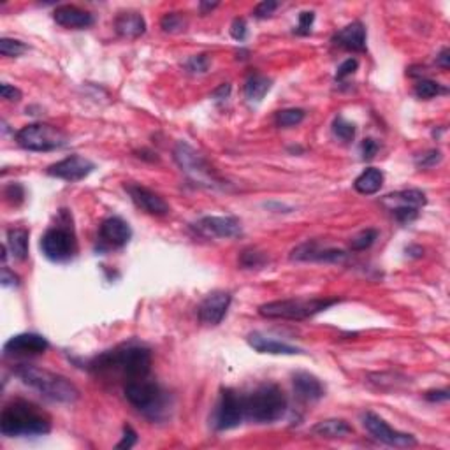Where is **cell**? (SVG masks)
Masks as SVG:
<instances>
[{
	"mask_svg": "<svg viewBox=\"0 0 450 450\" xmlns=\"http://www.w3.org/2000/svg\"><path fill=\"white\" fill-rule=\"evenodd\" d=\"M247 34H248L247 21H244L243 18H236V20L232 21V25H230V35H232V39H236V41L241 43L247 39Z\"/></svg>",
	"mask_w": 450,
	"mask_h": 450,
	"instance_id": "obj_42",
	"label": "cell"
},
{
	"mask_svg": "<svg viewBox=\"0 0 450 450\" xmlns=\"http://www.w3.org/2000/svg\"><path fill=\"white\" fill-rule=\"evenodd\" d=\"M125 190L135 206H137L141 211H145V213L153 215V217H166V215L171 211L169 204H167L166 201L159 196V193L146 189V186L127 183Z\"/></svg>",
	"mask_w": 450,
	"mask_h": 450,
	"instance_id": "obj_14",
	"label": "cell"
},
{
	"mask_svg": "<svg viewBox=\"0 0 450 450\" xmlns=\"http://www.w3.org/2000/svg\"><path fill=\"white\" fill-rule=\"evenodd\" d=\"M230 305V294L225 291H215L208 294L199 305V318L206 325H218L224 320Z\"/></svg>",
	"mask_w": 450,
	"mask_h": 450,
	"instance_id": "obj_17",
	"label": "cell"
},
{
	"mask_svg": "<svg viewBox=\"0 0 450 450\" xmlns=\"http://www.w3.org/2000/svg\"><path fill=\"white\" fill-rule=\"evenodd\" d=\"M51 431V419L38 405L16 400L2 410L0 433L4 437H43Z\"/></svg>",
	"mask_w": 450,
	"mask_h": 450,
	"instance_id": "obj_2",
	"label": "cell"
},
{
	"mask_svg": "<svg viewBox=\"0 0 450 450\" xmlns=\"http://www.w3.org/2000/svg\"><path fill=\"white\" fill-rule=\"evenodd\" d=\"M14 375L25 383L38 390L46 400L57 403H74L79 398V390L74 383L58 373L47 371L32 364H18L14 368Z\"/></svg>",
	"mask_w": 450,
	"mask_h": 450,
	"instance_id": "obj_3",
	"label": "cell"
},
{
	"mask_svg": "<svg viewBox=\"0 0 450 450\" xmlns=\"http://www.w3.org/2000/svg\"><path fill=\"white\" fill-rule=\"evenodd\" d=\"M25 51H27V45H23L21 41L9 38L0 39V53H2L4 57H20Z\"/></svg>",
	"mask_w": 450,
	"mask_h": 450,
	"instance_id": "obj_35",
	"label": "cell"
},
{
	"mask_svg": "<svg viewBox=\"0 0 450 450\" xmlns=\"http://www.w3.org/2000/svg\"><path fill=\"white\" fill-rule=\"evenodd\" d=\"M244 419L254 424H271L280 420L287 412V398L274 383H262L243 396Z\"/></svg>",
	"mask_w": 450,
	"mask_h": 450,
	"instance_id": "obj_4",
	"label": "cell"
},
{
	"mask_svg": "<svg viewBox=\"0 0 450 450\" xmlns=\"http://www.w3.org/2000/svg\"><path fill=\"white\" fill-rule=\"evenodd\" d=\"M95 169V164L91 160L85 159V157L79 155H71L67 159L60 160V162L53 164L46 169L47 176L58 178V180H64L69 183H76L85 180L86 176H90Z\"/></svg>",
	"mask_w": 450,
	"mask_h": 450,
	"instance_id": "obj_13",
	"label": "cell"
},
{
	"mask_svg": "<svg viewBox=\"0 0 450 450\" xmlns=\"http://www.w3.org/2000/svg\"><path fill=\"white\" fill-rule=\"evenodd\" d=\"M229 94H230V85L229 83H224V85H220L213 91V99H217V101H227V99H229Z\"/></svg>",
	"mask_w": 450,
	"mask_h": 450,
	"instance_id": "obj_49",
	"label": "cell"
},
{
	"mask_svg": "<svg viewBox=\"0 0 450 450\" xmlns=\"http://www.w3.org/2000/svg\"><path fill=\"white\" fill-rule=\"evenodd\" d=\"M7 247L16 261H25L28 255V230L20 227L7 230Z\"/></svg>",
	"mask_w": 450,
	"mask_h": 450,
	"instance_id": "obj_28",
	"label": "cell"
},
{
	"mask_svg": "<svg viewBox=\"0 0 450 450\" xmlns=\"http://www.w3.org/2000/svg\"><path fill=\"white\" fill-rule=\"evenodd\" d=\"M440 162H441L440 150H429V152L415 157V164H417V167H420V169H427V167H433Z\"/></svg>",
	"mask_w": 450,
	"mask_h": 450,
	"instance_id": "obj_37",
	"label": "cell"
},
{
	"mask_svg": "<svg viewBox=\"0 0 450 450\" xmlns=\"http://www.w3.org/2000/svg\"><path fill=\"white\" fill-rule=\"evenodd\" d=\"M53 20L64 28H89L94 25V16L89 11L76 6H60L55 9Z\"/></svg>",
	"mask_w": 450,
	"mask_h": 450,
	"instance_id": "obj_22",
	"label": "cell"
},
{
	"mask_svg": "<svg viewBox=\"0 0 450 450\" xmlns=\"http://www.w3.org/2000/svg\"><path fill=\"white\" fill-rule=\"evenodd\" d=\"M137 441V433L130 426H123V438L116 449H133Z\"/></svg>",
	"mask_w": 450,
	"mask_h": 450,
	"instance_id": "obj_44",
	"label": "cell"
},
{
	"mask_svg": "<svg viewBox=\"0 0 450 450\" xmlns=\"http://www.w3.org/2000/svg\"><path fill=\"white\" fill-rule=\"evenodd\" d=\"M240 262L241 266L247 269H262L266 264H268V257H266L262 252L244 250L243 254H241Z\"/></svg>",
	"mask_w": 450,
	"mask_h": 450,
	"instance_id": "obj_33",
	"label": "cell"
},
{
	"mask_svg": "<svg viewBox=\"0 0 450 450\" xmlns=\"http://www.w3.org/2000/svg\"><path fill=\"white\" fill-rule=\"evenodd\" d=\"M16 142L28 152H53L67 145V135L50 123H30L18 130Z\"/></svg>",
	"mask_w": 450,
	"mask_h": 450,
	"instance_id": "obj_6",
	"label": "cell"
},
{
	"mask_svg": "<svg viewBox=\"0 0 450 450\" xmlns=\"http://www.w3.org/2000/svg\"><path fill=\"white\" fill-rule=\"evenodd\" d=\"M99 236H101L102 243L108 244L109 248H122L130 241L133 230H130V225L120 217H109L101 224Z\"/></svg>",
	"mask_w": 450,
	"mask_h": 450,
	"instance_id": "obj_18",
	"label": "cell"
},
{
	"mask_svg": "<svg viewBox=\"0 0 450 450\" xmlns=\"http://www.w3.org/2000/svg\"><path fill=\"white\" fill-rule=\"evenodd\" d=\"M378 142L375 141V139H371V137H368V139H364V141H362V145H361V155H362V160H371L373 157L376 155V153H378Z\"/></svg>",
	"mask_w": 450,
	"mask_h": 450,
	"instance_id": "obj_43",
	"label": "cell"
},
{
	"mask_svg": "<svg viewBox=\"0 0 450 450\" xmlns=\"http://www.w3.org/2000/svg\"><path fill=\"white\" fill-rule=\"evenodd\" d=\"M362 426L366 427L369 434H371L375 440H378L380 444H386L389 447L396 449H412L417 445V438L413 434L401 433V431L390 427L386 420L380 415L373 412H364L361 415Z\"/></svg>",
	"mask_w": 450,
	"mask_h": 450,
	"instance_id": "obj_11",
	"label": "cell"
},
{
	"mask_svg": "<svg viewBox=\"0 0 450 450\" xmlns=\"http://www.w3.org/2000/svg\"><path fill=\"white\" fill-rule=\"evenodd\" d=\"M50 349V343L45 336L35 334V332H23L16 334L4 345V354L9 356H39Z\"/></svg>",
	"mask_w": 450,
	"mask_h": 450,
	"instance_id": "obj_15",
	"label": "cell"
},
{
	"mask_svg": "<svg viewBox=\"0 0 450 450\" xmlns=\"http://www.w3.org/2000/svg\"><path fill=\"white\" fill-rule=\"evenodd\" d=\"M210 57L208 55H196V57H190L189 60H186L185 67L186 71L192 72V74H204V72H208V69H210Z\"/></svg>",
	"mask_w": 450,
	"mask_h": 450,
	"instance_id": "obj_36",
	"label": "cell"
},
{
	"mask_svg": "<svg viewBox=\"0 0 450 450\" xmlns=\"http://www.w3.org/2000/svg\"><path fill=\"white\" fill-rule=\"evenodd\" d=\"M196 227L208 237H237L241 234V224L232 217H204Z\"/></svg>",
	"mask_w": 450,
	"mask_h": 450,
	"instance_id": "obj_19",
	"label": "cell"
},
{
	"mask_svg": "<svg viewBox=\"0 0 450 450\" xmlns=\"http://www.w3.org/2000/svg\"><path fill=\"white\" fill-rule=\"evenodd\" d=\"M217 6H218V4H217V2H215V4H208V2H203V4H201V11H203V14H206V13H208V11H213V9H215V7H217Z\"/></svg>",
	"mask_w": 450,
	"mask_h": 450,
	"instance_id": "obj_51",
	"label": "cell"
},
{
	"mask_svg": "<svg viewBox=\"0 0 450 450\" xmlns=\"http://www.w3.org/2000/svg\"><path fill=\"white\" fill-rule=\"evenodd\" d=\"M94 373L120 371L129 382L146 378L152 369V354L146 347L125 345L120 349L108 350L90 361Z\"/></svg>",
	"mask_w": 450,
	"mask_h": 450,
	"instance_id": "obj_1",
	"label": "cell"
},
{
	"mask_svg": "<svg viewBox=\"0 0 450 450\" xmlns=\"http://www.w3.org/2000/svg\"><path fill=\"white\" fill-rule=\"evenodd\" d=\"M4 196H6V199L9 201L11 204L18 206V204H21L25 201V190L20 183H11V185H7L6 190H4Z\"/></svg>",
	"mask_w": 450,
	"mask_h": 450,
	"instance_id": "obj_38",
	"label": "cell"
},
{
	"mask_svg": "<svg viewBox=\"0 0 450 450\" xmlns=\"http://www.w3.org/2000/svg\"><path fill=\"white\" fill-rule=\"evenodd\" d=\"M383 185V173L376 167H368L364 173H361L359 176L354 181V189L362 196H371L376 193Z\"/></svg>",
	"mask_w": 450,
	"mask_h": 450,
	"instance_id": "obj_26",
	"label": "cell"
},
{
	"mask_svg": "<svg viewBox=\"0 0 450 450\" xmlns=\"http://www.w3.org/2000/svg\"><path fill=\"white\" fill-rule=\"evenodd\" d=\"M244 420L243 396L232 389H224L213 415V426L218 431H229Z\"/></svg>",
	"mask_w": 450,
	"mask_h": 450,
	"instance_id": "obj_12",
	"label": "cell"
},
{
	"mask_svg": "<svg viewBox=\"0 0 450 450\" xmlns=\"http://www.w3.org/2000/svg\"><path fill=\"white\" fill-rule=\"evenodd\" d=\"M0 94H2V99H6V101L9 102H18L21 99V91L14 89V86L7 85V83H2V86H0Z\"/></svg>",
	"mask_w": 450,
	"mask_h": 450,
	"instance_id": "obj_45",
	"label": "cell"
},
{
	"mask_svg": "<svg viewBox=\"0 0 450 450\" xmlns=\"http://www.w3.org/2000/svg\"><path fill=\"white\" fill-rule=\"evenodd\" d=\"M313 21H315V14L312 13V11H305V13L299 14V25L298 28H296V34L299 35H308L310 32H312V27H313Z\"/></svg>",
	"mask_w": 450,
	"mask_h": 450,
	"instance_id": "obj_39",
	"label": "cell"
},
{
	"mask_svg": "<svg viewBox=\"0 0 450 450\" xmlns=\"http://www.w3.org/2000/svg\"><path fill=\"white\" fill-rule=\"evenodd\" d=\"M2 285L4 287H9V285H18V276L14 273H11L9 269L6 268V266H4V269H2Z\"/></svg>",
	"mask_w": 450,
	"mask_h": 450,
	"instance_id": "obj_48",
	"label": "cell"
},
{
	"mask_svg": "<svg viewBox=\"0 0 450 450\" xmlns=\"http://www.w3.org/2000/svg\"><path fill=\"white\" fill-rule=\"evenodd\" d=\"M437 65H438V67L445 69V71H447V69L450 67V51H449V47H444V50H441V53L438 55V57H437Z\"/></svg>",
	"mask_w": 450,
	"mask_h": 450,
	"instance_id": "obj_47",
	"label": "cell"
},
{
	"mask_svg": "<svg viewBox=\"0 0 450 450\" xmlns=\"http://www.w3.org/2000/svg\"><path fill=\"white\" fill-rule=\"evenodd\" d=\"M338 299H281L266 303L259 308V315L264 318H281V320H305L336 305Z\"/></svg>",
	"mask_w": 450,
	"mask_h": 450,
	"instance_id": "obj_5",
	"label": "cell"
},
{
	"mask_svg": "<svg viewBox=\"0 0 450 450\" xmlns=\"http://www.w3.org/2000/svg\"><path fill=\"white\" fill-rule=\"evenodd\" d=\"M357 67H359V62H357L356 58H349V60H345L342 65H339L338 71H336V81H342V79H345L347 76H352L354 72L357 71Z\"/></svg>",
	"mask_w": 450,
	"mask_h": 450,
	"instance_id": "obj_40",
	"label": "cell"
},
{
	"mask_svg": "<svg viewBox=\"0 0 450 450\" xmlns=\"http://www.w3.org/2000/svg\"><path fill=\"white\" fill-rule=\"evenodd\" d=\"M306 113L305 109H299V108H288V109H281V111L276 113L274 116V122H276L278 127H296L305 120Z\"/></svg>",
	"mask_w": 450,
	"mask_h": 450,
	"instance_id": "obj_29",
	"label": "cell"
},
{
	"mask_svg": "<svg viewBox=\"0 0 450 450\" xmlns=\"http://www.w3.org/2000/svg\"><path fill=\"white\" fill-rule=\"evenodd\" d=\"M426 400L431 401V403H440V401H447L449 400V390H429L426 393Z\"/></svg>",
	"mask_w": 450,
	"mask_h": 450,
	"instance_id": "obj_46",
	"label": "cell"
},
{
	"mask_svg": "<svg viewBox=\"0 0 450 450\" xmlns=\"http://www.w3.org/2000/svg\"><path fill=\"white\" fill-rule=\"evenodd\" d=\"M247 342L248 345L259 354H269V356H298V354H303V350L298 349V347L278 342V339L266 338L261 332H252V334H248Z\"/></svg>",
	"mask_w": 450,
	"mask_h": 450,
	"instance_id": "obj_20",
	"label": "cell"
},
{
	"mask_svg": "<svg viewBox=\"0 0 450 450\" xmlns=\"http://www.w3.org/2000/svg\"><path fill=\"white\" fill-rule=\"evenodd\" d=\"M271 85H273V81L269 78H266V76L252 74L247 79V83H244V97L252 104H259L271 90Z\"/></svg>",
	"mask_w": 450,
	"mask_h": 450,
	"instance_id": "obj_27",
	"label": "cell"
},
{
	"mask_svg": "<svg viewBox=\"0 0 450 450\" xmlns=\"http://www.w3.org/2000/svg\"><path fill=\"white\" fill-rule=\"evenodd\" d=\"M332 134L343 142H350L356 137V125L349 120H345L343 116H336L334 122H332Z\"/></svg>",
	"mask_w": 450,
	"mask_h": 450,
	"instance_id": "obj_31",
	"label": "cell"
},
{
	"mask_svg": "<svg viewBox=\"0 0 450 450\" xmlns=\"http://www.w3.org/2000/svg\"><path fill=\"white\" fill-rule=\"evenodd\" d=\"M76 234L69 222H58L50 227L41 237V250L51 262H67L76 254Z\"/></svg>",
	"mask_w": 450,
	"mask_h": 450,
	"instance_id": "obj_8",
	"label": "cell"
},
{
	"mask_svg": "<svg viewBox=\"0 0 450 450\" xmlns=\"http://www.w3.org/2000/svg\"><path fill=\"white\" fill-rule=\"evenodd\" d=\"M276 9H278V2H274V0H264V2L257 4V7L254 9V14L255 18H259V20H264V18H269Z\"/></svg>",
	"mask_w": 450,
	"mask_h": 450,
	"instance_id": "obj_41",
	"label": "cell"
},
{
	"mask_svg": "<svg viewBox=\"0 0 450 450\" xmlns=\"http://www.w3.org/2000/svg\"><path fill=\"white\" fill-rule=\"evenodd\" d=\"M441 94H447V89H444L440 83L433 81V79H420V81H417L415 95L419 99L427 101V99L438 97V95H441Z\"/></svg>",
	"mask_w": 450,
	"mask_h": 450,
	"instance_id": "obj_30",
	"label": "cell"
},
{
	"mask_svg": "<svg viewBox=\"0 0 450 450\" xmlns=\"http://www.w3.org/2000/svg\"><path fill=\"white\" fill-rule=\"evenodd\" d=\"M312 433L320 438H343L347 434H352L354 427L343 419H327L315 424L312 427Z\"/></svg>",
	"mask_w": 450,
	"mask_h": 450,
	"instance_id": "obj_25",
	"label": "cell"
},
{
	"mask_svg": "<svg viewBox=\"0 0 450 450\" xmlns=\"http://www.w3.org/2000/svg\"><path fill=\"white\" fill-rule=\"evenodd\" d=\"M382 203L400 224H410L419 217V211L426 206L427 199L422 190L410 189L389 193L383 197Z\"/></svg>",
	"mask_w": 450,
	"mask_h": 450,
	"instance_id": "obj_10",
	"label": "cell"
},
{
	"mask_svg": "<svg viewBox=\"0 0 450 450\" xmlns=\"http://www.w3.org/2000/svg\"><path fill=\"white\" fill-rule=\"evenodd\" d=\"M406 254H410L412 257H422L424 250L420 247H408L406 248Z\"/></svg>",
	"mask_w": 450,
	"mask_h": 450,
	"instance_id": "obj_50",
	"label": "cell"
},
{
	"mask_svg": "<svg viewBox=\"0 0 450 450\" xmlns=\"http://www.w3.org/2000/svg\"><path fill=\"white\" fill-rule=\"evenodd\" d=\"M291 259L305 262H342L347 259V252L338 248H322L315 241H306L292 250Z\"/></svg>",
	"mask_w": 450,
	"mask_h": 450,
	"instance_id": "obj_16",
	"label": "cell"
},
{
	"mask_svg": "<svg viewBox=\"0 0 450 450\" xmlns=\"http://www.w3.org/2000/svg\"><path fill=\"white\" fill-rule=\"evenodd\" d=\"M336 46L345 47L350 51H366V28L361 21L343 27L332 39Z\"/></svg>",
	"mask_w": 450,
	"mask_h": 450,
	"instance_id": "obj_23",
	"label": "cell"
},
{
	"mask_svg": "<svg viewBox=\"0 0 450 450\" xmlns=\"http://www.w3.org/2000/svg\"><path fill=\"white\" fill-rule=\"evenodd\" d=\"M376 237H378V230L376 229L362 230V232L357 234V236L350 241V248H352L354 252L366 250V248H369L373 243H375Z\"/></svg>",
	"mask_w": 450,
	"mask_h": 450,
	"instance_id": "obj_34",
	"label": "cell"
},
{
	"mask_svg": "<svg viewBox=\"0 0 450 450\" xmlns=\"http://www.w3.org/2000/svg\"><path fill=\"white\" fill-rule=\"evenodd\" d=\"M125 398L139 412H145L152 419H159L164 410V393L157 383L146 378L127 382Z\"/></svg>",
	"mask_w": 450,
	"mask_h": 450,
	"instance_id": "obj_9",
	"label": "cell"
},
{
	"mask_svg": "<svg viewBox=\"0 0 450 450\" xmlns=\"http://www.w3.org/2000/svg\"><path fill=\"white\" fill-rule=\"evenodd\" d=\"M160 27H162L166 34H180V32L185 30L186 21L180 13H167L160 21Z\"/></svg>",
	"mask_w": 450,
	"mask_h": 450,
	"instance_id": "obj_32",
	"label": "cell"
},
{
	"mask_svg": "<svg viewBox=\"0 0 450 450\" xmlns=\"http://www.w3.org/2000/svg\"><path fill=\"white\" fill-rule=\"evenodd\" d=\"M115 30L120 38L137 39L146 32V21L135 11H123L116 16Z\"/></svg>",
	"mask_w": 450,
	"mask_h": 450,
	"instance_id": "obj_24",
	"label": "cell"
},
{
	"mask_svg": "<svg viewBox=\"0 0 450 450\" xmlns=\"http://www.w3.org/2000/svg\"><path fill=\"white\" fill-rule=\"evenodd\" d=\"M174 160L181 167L183 173L189 176V180H192L193 183L213 186V189L222 186L220 178L217 176L213 167L208 164V160L186 142H178V146L174 148Z\"/></svg>",
	"mask_w": 450,
	"mask_h": 450,
	"instance_id": "obj_7",
	"label": "cell"
},
{
	"mask_svg": "<svg viewBox=\"0 0 450 450\" xmlns=\"http://www.w3.org/2000/svg\"><path fill=\"white\" fill-rule=\"evenodd\" d=\"M292 386H294L296 396L303 401H318L325 393L320 380H318L315 375L306 371L294 373V376H292Z\"/></svg>",
	"mask_w": 450,
	"mask_h": 450,
	"instance_id": "obj_21",
	"label": "cell"
}]
</instances>
